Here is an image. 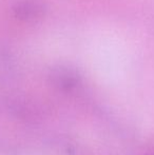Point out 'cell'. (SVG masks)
I'll use <instances>...</instances> for the list:
<instances>
[{"mask_svg": "<svg viewBox=\"0 0 154 155\" xmlns=\"http://www.w3.org/2000/svg\"><path fill=\"white\" fill-rule=\"evenodd\" d=\"M145 155H154V150H153V149H152V150H150V151H148Z\"/></svg>", "mask_w": 154, "mask_h": 155, "instance_id": "3", "label": "cell"}, {"mask_svg": "<svg viewBox=\"0 0 154 155\" xmlns=\"http://www.w3.org/2000/svg\"><path fill=\"white\" fill-rule=\"evenodd\" d=\"M49 79L52 86L62 92L74 90L80 84L81 76L74 67L68 64H58L51 69Z\"/></svg>", "mask_w": 154, "mask_h": 155, "instance_id": "1", "label": "cell"}, {"mask_svg": "<svg viewBox=\"0 0 154 155\" xmlns=\"http://www.w3.org/2000/svg\"><path fill=\"white\" fill-rule=\"evenodd\" d=\"M45 4L39 0H22L15 4L13 12L16 18L25 22L40 20L45 14Z\"/></svg>", "mask_w": 154, "mask_h": 155, "instance_id": "2", "label": "cell"}]
</instances>
